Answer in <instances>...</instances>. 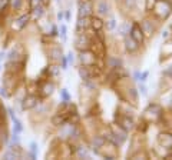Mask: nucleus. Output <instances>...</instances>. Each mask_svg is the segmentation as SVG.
<instances>
[{"mask_svg": "<svg viewBox=\"0 0 172 160\" xmlns=\"http://www.w3.org/2000/svg\"><path fill=\"white\" fill-rule=\"evenodd\" d=\"M156 4V13L159 14V17H167L169 13H171V4L169 3H167L165 0H161V1H158V3H155Z\"/></svg>", "mask_w": 172, "mask_h": 160, "instance_id": "f257e3e1", "label": "nucleus"}, {"mask_svg": "<svg viewBox=\"0 0 172 160\" xmlns=\"http://www.w3.org/2000/svg\"><path fill=\"white\" fill-rule=\"evenodd\" d=\"M130 36L136 40L138 43H142L143 41V33H142V30H141V27H139L138 23H133V26L130 29Z\"/></svg>", "mask_w": 172, "mask_h": 160, "instance_id": "f03ea898", "label": "nucleus"}, {"mask_svg": "<svg viewBox=\"0 0 172 160\" xmlns=\"http://www.w3.org/2000/svg\"><path fill=\"white\" fill-rule=\"evenodd\" d=\"M90 13H92V4H90V1L81 3V6H79V17H89Z\"/></svg>", "mask_w": 172, "mask_h": 160, "instance_id": "7ed1b4c3", "label": "nucleus"}, {"mask_svg": "<svg viewBox=\"0 0 172 160\" xmlns=\"http://www.w3.org/2000/svg\"><path fill=\"white\" fill-rule=\"evenodd\" d=\"M81 60H82V63L86 64V66H92L93 63H95V54H92V53H86L85 50H82V53H81Z\"/></svg>", "mask_w": 172, "mask_h": 160, "instance_id": "20e7f679", "label": "nucleus"}, {"mask_svg": "<svg viewBox=\"0 0 172 160\" xmlns=\"http://www.w3.org/2000/svg\"><path fill=\"white\" fill-rule=\"evenodd\" d=\"M36 104H38V99H36L35 96H27V97L23 100V103H22V106H23L25 110L32 109V107H35Z\"/></svg>", "mask_w": 172, "mask_h": 160, "instance_id": "39448f33", "label": "nucleus"}, {"mask_svg": "<svg viewBox=\"0 0 172 160\" xmlns=\"http://www.w3.org/2000/svg\"><path fill=\"white\" fill-rule=\"evenodd\" d=\"M27 22H29V14H23V16H20V17L16 20V23H14V29L22 30V29L27 24Z\"/></svg>", "mask_w": 172, "mask_h": 160, "instance_id": "423d86ee", "label": "nucleus"}, {"mask_svg": "<svg viewBox=\"0 0 172 160\" xmlns=\"http://www.w3.org/2000/svg\"><path fill=\"white\" fill-rule=\"evenodd\" d=\"M159 143L164 147H172V134H161L159 136Z\"/></svg>", "mask_w": 172, "mask_h": 160, "instance_id": "0eeeda50", "label": "nucleus"}, {"mask_svg": "<svg viewBox=\"0 0 172 160\" xmlns=\"http://www.w3.org/2000/svg\"><path fill=\"white\" fill-rule=\"evenodd\" d=\"M125 44H126V49H128L129 52H135L136 49H138V41L133 39L132 36H128L126 39H125Z\"/></svg>", "mask_w": 172, "mask_h": 160, "instance_id": "6e6552de", "label": "nucleus"}, {"mask_svg": "<svg viewBox=\"0 0 172 160\" xmlns=\"http://www.w3.org/2000/svg\"><path fill=\"white\" fill-rule=\"evenodd\" d=\"M87 47H89V40L86 39V36L81 35L79 39H78V49H79V50H85Z\"/></svg>", "mask_w": 172, "mask_h": 160, "instance_id": "1a4fd4ad", "label": "nucleus"}, {"mask_svg": "<svg viewBox=\"0 0 172 160\" xmlns=\"http://www.w3.org/2000/svg\"><path fill=\"white\" fill-rule=\"evenodd\" d=\"M79 76L82 77L83 80H89L90 79V72H89V67H81L79 69Z\"/></svg>", "mask_w": 172, "mask_h": 160, "instance_id": "9d476101", "label": "nucleus"}, {"mask_svg": "<svg viewBox=\"0 0 172 160\" xmlns=\"http://www.w3.org/2000/svg\"><path fill=\"white\" fill-rule=\"evenodd\" d=\"M122 129L125 130V132H128V130H130L132 127H133V121L130 119H128V117H125V119H122Z\"/></svg>", "mask_w": 172, "mask_h": 160, "instance_id": "9b49d317", "label": "nucleus"}, {"mask_svg": "<svg viewBox=\"0 0 172 160\" xmlns=\"http://www.w3.org/2000/svg\"><path fill=\"white\" fill-rule=\"evenodd\" d=\"M87 17H79V22H78V32H82L83 29L87 27Z\"/></svg>", "mask_w": 172, "mask_h": 160, "instance_id": "f8f14e48", "label": "nucleus"}, {"mask_svg": "<svg viewBox=\"0 0 172 160\" xmlns=\"http://www.w3.org/2000/svg\"><path fill=\"white\" fill-rule=\"evenodd\" d=\"M42 94L43 96H49L50 93H53V84H50V83H46L44 86L42 87Z\"/></svg>", "mask_w": 172, "mask_h": 160, "instance_id": "ddd939ff", "label": "nucleus"}, {"mask_svg": "<svg viewBox=\"0 0 172 160\" xmlns=\"http://www.w3.org/2000/svg\"><path fill=\"white\" fill-rule=\"evenodd\" d=\"M102 26H103V22H102L100 19H98V17L92 19V27H93L95 30H100Z\"/></svg>", "mask_w": 172, "mask_h": 160, "instance_id": "4468645a", "label": "nucleus"}, {"mask_svg": "<svg viewBox=\"0 0 172 160\" xmlns=\"http://www.w3.org/2000/svg\"><path fill=\"white\" fill-rule=\"evenodd\" d=\"M52 123H53L55 126H62V124L65 123V117H63V116H55V117L52 119Z\"/></svg>", "mask_w": 172, "mask_h": 160, "instance_id": "2eb2a0df", "label": "nucleus"}, {"mask_svg": "<svg viewBox=\"0 0 172 160\" xmlns=\"http://www.w3.org/2000/svg\"><path fill=\"white\" fill-rule=\"evenodd\" d=\"M108 4L105 3V1H102V3H99V7H98V10H99V13L100 14H106L108 13Z\"/></svg>", "mask_w": 172, "mask_h": 160, "instance_id": "dca6fc26", "label": "nucleus"}, {"mask_svg": "<svg viewBox=\"0 0 172 160\" xmlns=\"http://www.w3.org/2000/svg\"><path fill=\"white\" fill-rule=\"evenodd\" d=\"M108 63H109V66L113 69V67H118V66H121L122 64V62L121 60H118V59H113V57H111L109 60H108Z\"/></svg>", "mask_w": 172, "mask_h": 160, "instance_id": "f3484780", "label": "nucleus"}, {"mask_svg": "<svg viewBox=\"0 0 172 160\" xmlns=\"http://www.w3.org/2000/svg\"><path fill=\"white\" fill-rule=\"evenodd\" d=\"M33 13H35V16H36V17H40V16L44 14V9H43L42 6L39 4V6H36V7L33 9Z\"/></svg>", "mask_w": 172, "mask_h": 160, "instance_id": "a211bd4d", "label": "nucleus"}, {"mask_svg": "<svg viewBox=\"0 0 172 160\" xmlns=\"http://www.w3.org/2000/svg\"><path fill=\"white\" fill-rule=\"evenodd\" d=\"M36 150H38V146H36V143L33 142V143L30 144V152H32V153H30V157H32V159L36 157Z\"/></svg>", "mask_w": 172, "mask_h": 160, "instance_id": "6ab92c4d", "label": "nucleus"}, {"mask_svg": "<svg viewBox=\"0 0 172 160\" xmlns=\"http://www.w3.org/2000/svg\"><path fill=\"white\" fill-rule=\"evenodd\" d=\"M60 96H62V99H63L65 102H69V100H70V96H69V93H68L66 89H63V90L60 92Z\"/></svg>", "mask_w": 172, "mask_h": 160, "instance_id": "aec40b11", "label": "nucleus"}, {"mask_svg": "<svg viewBox=\"0 0 172 160\" xmlns=\"http://www.w3.org/2000/svg\"><path fill=\"white\" fill-rule=\"evenodd\" d=\"M22 129H23V127H22V123L17 119H14V130H16V133H20Z\"/></svg>", "mask_w": 172, "mask_h": 160, "instance_id": "412c9836", "label": "nucleus"}, {"mask_svg": "<svg viewBox=\"0 0 172 160\" xmlns=\"http://www.w3.org/2000/svg\"><path fill=\"white\" fill-rule=\"evenodd\" d=\"M103 143H105V139H103V137H96V139L93 140V144H95V146H102Z\"/></svg>", "mask_w": 172, "mask_h": 160, "instance_id": "4be33fe9", "label": "nucleus"}, {"mask_svg": "<svg viewBox=\"0 0 172 160\" xmlns=\"http://www.w3.org/2000/svg\"><path fill=\"white\" fill-rule=\"evenodd\" d=\"M49 72H50V75H53V76H57V75H59V70L56 69V66H50V67H49Z\"/></svg>", "mask_w": 172, "mask_h": 160, "instance_id": "5701e85b", "label": "nucleus"}, {"mask_svg": "<svg viewBox=\"0 0 172 160\" xmlns=\"http://www.w3.org/2000/svg\"><path fill=\"white\" fill-rule=\"evenodd\" d=\"M52 56H53L55 59H57L59 56H62V53H60L59 49H53V50H52Z\"/></svg>", "mask_w": 172, "mask_h": 160, "instance_id": "b1692460", "label": "nucleus"}, {"mask_svg": "<svg viewBox=\"0 0 172 160\" xmlns=\"http://www.w3.org/2000/svg\"><path fill=\"white\" fill-rule=\"evenodd\" d=\"M12 6H13V9H20V6H22V0H13Z\"/></svg>", "mask_w": 172, "mask_h": 160, "instance_id": "393cba45", "label": "nucleus"}, {"mask_svg": "<svg viewBox=\"0 0 172 160\" xmlns=\"http://www.w3.org/2000/svg\"><path fill=\"white\" fill-rule=\"evenodd\" d=\"M40 4V0H30V7L32 9H35L36 6H39Z\"/></svg>", "mask_w": 172, "mask_h": 160, "instance_id": "a878e982", "label": "nucleus"}, {"mask_svg": "<svg viewBox=\"0 0 172 160\" xmlns=\"http://www.w3.org/2000/svg\"><path fill=\"white\" fill-rule=\"evenodd\" d=\"M66 30H68V29H66V26H62V27H60V35H62L63 40L66 39Z\"/></svg>", "mask_w": 172, "mask_h": 160, "instance_id": "bb28decb", "label": "nucleus"}, {"mask_svg": "<svg viewBox=\"0 0 172 160\" xmlns=\"http://www.w3.org/2000/svg\"><path fill=\"white\" fill-rule=\"evenodd\" d=\"M148 76H149V73L148 72H143L141 76H139V80H142V81H145V80L148 79Z\"/></svg>", "mask_w": 172, "mask_h": 160, "instance_id": "cd10ccee", "label": "nucleus"}, {"mask_svg": "<svg viewBox=\"0 0 172 160\" xmlns=\"http://www.w3.org/2000/svg\"><path fill=\"white\" fill-rule=\"evenodd\" d=\"M62 69H68V60L65 57H62Z\"/></svg>", "mask_w": 172, "mask_h": 160, "instance_id": "c85d7f7f", "label": "nucleus"}, {"mask_svg": "<svg viewBox=\"0 0 172 160\" xmlns=\"http://www.w3.org/2000/svg\"><path fill=\"white\" fill-rule=\"evenodd\" d=\"M108 27H109V29H113V27H115V20H111V22L108 23Z\"/></svg>", "mask_w": 172, "mask_h": 160, "instance_id": "c756f323", "label": "nucleus"}, {"mask_svg": "<svg viewBox=\"0 0 172 160\" xmlns=\"http://www.w3.org/2000/svg\"><path fill=\"white\" fill-rule=\"evenodd\" d=\"M139 90H141V92H142L143 94H146V87H145L143 84H141V87H139Z\"/></svg>", "mask_w": 172, "mask_h": 160, "instance_id": "7c9ffc66", "label": "nucleus"}, {"mask_svg": "<svg viewBox=\"0 0 172 160\" xmlns=\"http://www.w3.org/2000/svg\"><path fill=\"white\" fill-rule=\"evenodd\" d=\"M165 75H167L168 77H172V67L169 69V70H167V72H165Z\"/></svg>", "mask_w": 172, "mask_h": 160, "instance_id": "2f4dec72", "label": "nucleus"}, {"mask_svg": "<svg viewBox=\"0 0 172 160\" xmlns=\"http://www.w3.org/2000/svg\"><path fill=\"white\" fill-rule=\"evenodd\" d=\"M0 94H1V96H6V94H7V93H6V89H4V87H1V89H0Z\"/></svg>", "mask_w": 172, "mask_h": 160, "instance_id": "473e14b6", "label": "nucleus"}, {"mask_svg": "<svg viewBox=\"0 0 172 160\" xmlns=\"http://www.w3.org/2000/svg\"><path fill=\"white\" fill-rule=\"evenodd\" d=\"M139 76H141V73L139 72H135V75H133V77H135V80L139 79Z\"/></svg>", "mask_w": 172, "mask_h": 160, "instance_id": "72a5a7b5", "label": "nucleus"}, {"mask_svg": "<svg viewBox=\"0 0 172 160\" xmlns=\"http://www.w3.org/2000/svg\"><path fill=\"white\" fill-rule=\"evenodd\" d=\"M154 1H155V0H148V9H151V6H152Z\"/></svg>", "mask_w": 172, "mask_h": 160, "instance_id": "f704fd0d", "label": "nucleus"}]
</instances>
